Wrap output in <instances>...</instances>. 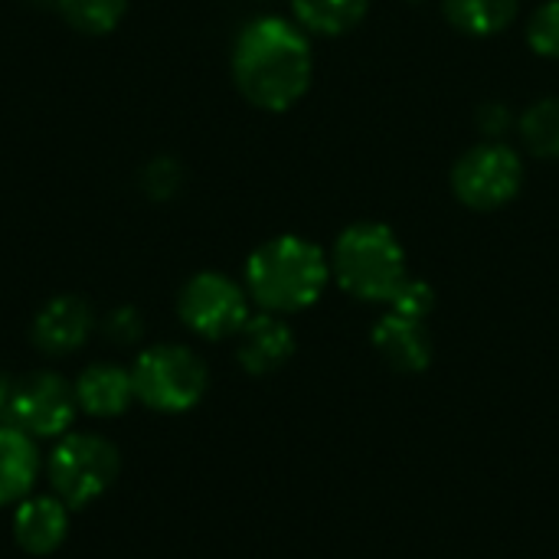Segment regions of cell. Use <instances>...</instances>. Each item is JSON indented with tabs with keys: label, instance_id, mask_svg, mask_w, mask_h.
I'll return each mask as SVG.
<instances>
[{
	"label": "cell",
	"instance_id": "obj_4",
	"mask_svg": "<svg viewBox=\"0 0 559 559\" xmlns=\"http://www.w3.org/2000/svg\"><path fill=\"white\" fill-rule=\"evenodd\" d=\"M134 400L157 413H187L193 409L210 383L206 364L180 344H157L134 360L131 370Z\"/></svg>",
	"mask_w": 559,
	"mask_h": 559
},
{
	"label": "cell",
	"instance_id": "obj_3",
	"mask_svg": "<svg viewBox=\"0 0 559 559\" xmlns=\"http://www.w3.org/2000/svg\"><path fill=\"white\" fill-rule=\"evenodd\" d=\"M331 275L337 285L360 301H386L409 278L406 249L396 233L383 223H354L347 226L331 252Z\"/></svg>",
	"mask_w": 559,
	"mask_h": 559
},
{
	"label": "cell",
	"instance_id": "obj_1",
	"mask_svg": "<svg viewBox=\"0 0 559 559\" xmlns=\"http://www.w3.org/2000/svg\"><path fill=\"white\" fill-rule=\"evenodd\" d=\"M314 75L308 33L285 16L249 20L233 43V79L246 102L262 111H288Z\"/></svg>",
	"mask_w": 559,
	"mask_h": 559
},
{
	"label": "cell",
	"instance_id": "obj_11",
	"mask_svg": "<svg viewBox=\"0 0 559 559\" xmlns=\"http://www.w3.org/2000/svg\"><path fill=\"white\" fill-rule=\"evenodd\" d=\"M370 341L396 373H423L432 364V334L423 318L386 311L373 324Z\"/></svg>",
	"mask_w": 559,
	"mask_h": 559
},
{
	"label": "cell",
	"instance_id": "obj_10",
	"mask_svg": "<svg viewBox=\"0 0 559 559\" xmlns=\"http://www.w3.org/2000/svg\"><path fill=\"white\" fill-rule=\"evenodd\" d=\"M292 354H295V334L282 321V314L262 311L249 318L242 331L236 334V360L252 377L282 370L292 360Z\"/></svg>",
	"mask_w": 559,
	"mask_h": 559
},
{
	"label": "cell",
	"instance_id": "obj_7",
	"mask_svg": "<svg viewBox=\"0 0 559 559\" xmlns=\"http://www.w3.org/2000/svg\"><path fill=\"white\" fill-rule=\"evenodd\" d=\"M177 314L193 334H200L206 341L236 337L242 331V324L252 318L249 292L242 285H236L229 275L200 272L180 288Z\"/></svg>",
	"mask_w": 559,
	"mask_h": 559
},
{
	"label": "cell",
	"instance_id": "obj_8",
	"mask_svg": "<svg viewBox=\"0 0 559 559\" xmlns=\"http://www.w3.org/2000/svg\"><path fill=\"white\" fill-rule=\"evenodd\" d=\"M75 386H69L59 373L39 370L13 380L7 426H16L33 439L62 436L75 419Z\"/></svg>",
	"mask_w": 559,
	"mask_h": 559
},
{
	"label": "cell",
	"instance_id": "obj_17",
	"mask_svg": "<svg viewBox=\"0 0 559 559\" xmlns=\"http://www.w3.org/2000/svg\"><path fill=\"white\" fill-rule=\"evenodd\" d=\"M518 134L524 141V147L534 157L544 160H557L559 157V95H547L540 102H534L521 121H518Z\"/></svg>",
	"mask_w": 559,
	"mask_h": 559
},
{
	"label": "cell",
	"instance_id": "obj_24",
	"mask_svg": "<svg viewBox=\"0 0 559 559\" xmlns=\"http://www.w3.org/2000/svg\"><path fill=\"white\" fill-rule=\"evenodd\" d=\"M10 393H13V377H0V423H7V409H10Z\"/></svg>",
	"mask_w": 559,
	"mask_h": 559
},
{
	"label": "cell",
	"instance_id": "obj_21",
	"mask_svg": "<svg viewBox=\"0 0 559 559\" xmlns=\"http://www.w3.org/2000/svg\"><path fill=\"white\" fill-rule=\"evenodd\" d=\"M432 305H436V292L423 278H406L400 285V292L390 298V311H400V314H409V318H423V321L432 314Z\"/></svg>",
	"mask_w": 559,
	"mask_h": 559
},
{
	"label": "cell",
	"instance_id": "obj_18",
	"mask_svg": "<svg viewBox=\"0 0 559 559\" xmlns=\"http://www.w3.org/2000/svg\"><path fill=\"white\" fill-rule=\"evenodd\" d=\"M56 10L69 26L88 36L111 33L128 13V0H56Z\"/></svg>",
	"mask_w": 559,
	"mask_h": 559
},
{
	"label": "cell",
	"instance_id": "obj_2",
	"mask_svg": "<svg viewBox=\"0 0 559 559\" xmlns=\"http://www.w3.org/2000/svg\"><path fill=\"white\" fill-rule=\"evenodd\" d=\"M331 278V262L305 236H275L262 242L246 262L249 298L272 314H295L311 308Z\"/></svg>",
	"mask_w": 559,
	"mask_h": 559
},
{
	"label": "cell",
	"instance_id": "obj_22",
	"mask_svg": "<svg viewBox=\"0 0 559 559\" xmlns=\"http://www.w3.org/2000/svg\"><path fill=\"white\" fill-rule=\"evenodd\" d=\"M105 334L121 347L134 344L144 334V321H141L138 308H115L105 321Z\"/></svg>",
	"mask_w": 559,
	"mask_h": 559
},
{
	"label": "cell",
	"instance_id": "obj_15",
	"mask_svg": "<svg viewBox=\"0 0 559 559\" xmlns=\"http://www.w3.org/2000/svg\"><path fill=\"white\" fill-rule=\"evenodd\" d=\"M370 0H292L295 23L314 36H341L364 23Z\"/></svg>",
	"mask_w": 559,
	"mask_h": 559
},
{
	"label": "cell",
	"instance_id": "obj_12",
	"mask_svg": "<svg viewBox=\"0 0 559 559\" xmlns=\"http://www.w3.org/2000/svg\"><path fill=\"white\" fill-rule=\"evenodd\" d=\"M66 531H69V508L59 498L20 501L13 514V537L33 557L52 554L66 540Z\"/></svg>",
	"mask_w": 559,
	"mask_h": 559
},
{
	"label": "cell",
	"instance_id": "obj_13",
	"mask_svg": "<svg viewBox=\"0 0 559 559\" xmlns=\"http://www.w3.org/2000/svg\"><path fill=\"white\" fill-rule=\"evenodd\" d=\"M75 400L88 416L98 419L121 416L134 400L131 373L121 370L118 364H92L75 380Z\"/></svg>",
	"mask_w": 559,
	"mask_h": 559
},
{
	"label": "cell",
	"instance_id": "obj_9",
	"mask_svg": "<svg viewBox=\"0 0 559 559\" xmlns=\"http://www.w3.org/2000/svg\"><path fill=\"white\" fill-rule=\"evenodd\" d=\"M95 328V311L85 298L79 295H59L46 301L33 321V344L43 354L62 357L79 350Z\"/></svg>",
	"mask_w": 559,
	"mask_h": 559
},
{
	"label": "cell",
	"instance_id": "obj_5",
	"mask_svg": "<svg viewBox=\"0 0 559 559\" xmlns=\"http://www.w3.org/2000/svg\"><path fill=\"white\" fill-rule=\"evenodd\" d=\"M118 468V449L108 439L92 432H72L52 449L49 481L56 488V498L66 508L79 511L115 485Z\"/></svg>",
	"mask_w": 559,
	"mask_h": 559
},
{
	"label": "cell",
	"instance_id": "obj_23",
	"mask_svg": "<svg viewBox=\"0 0 559 559\" xmlns=\"http://www.w3.org/2000/svg\"><path fill=\"white\" fill-rule=\"evenodd\" d=\"M478 128H481V134H488L491 141H498L511 128V111L501 102H488L478 111Z\"/></svg>",
	"mask_w": 559,
	"mask_h": 559
},
{
	"label": "cell",
	"instance_id": "obj_14",
	"mask_svg": "<svg viewBox=\"0 0 559 559\" xmlns=\"http://www.w3.org/2000/svg\"><path fill=\"white\" fill-rule=\"evenodd\" d=\"M39 475V452L33 436L0 423V508L23 501Z\"/></svg>",
	"mask_w": 559,
	"mask_h": 559
},
{
	"label": "cell",
	"instance_id": "obj_20",
	"mask_svg": "<svg viewBox=\"0 0 559 559\" xmlns=\"http://www.w3.org/2000/svg\"><path fill=\"white\" fill-rule=\"evenodd\" d=\"M180 183H183V170H180V164H177L174 157H154V160L144 167V174H141V187H144V193L154 197V200L174 197V193L180 190Z\"/></svg>",
	"mask_w": 559,
	"mask_h": 559
},
{
	"label": "cell",
	"instance_id": "obj_6",
	"mask_svg": "<svg viewBox=\"0 0 559 559\" xmlns=\"http://www.w3.org/2000/svg\"><path fill=\"white\" fill-rule=\"evenodd\" d=\"M524 187V160L501 141H481L468 147L452 167V193L468 210H501Z\"/></svg>",
	"mask_w": 559,
	"mask_h": 559
},
{
	"label": "cell",
	"instance_id": "obj_16",
	"mask_svg": "<svg viewBox=\"0 0 559 559\" xmlns=\"http://www.w3.org/2000/svg\"><path fill=\"white\" fill-rule=\"evenodd\" d=\"M449 23L468 36H495L518 16V0H442Z\"/></svg>",
	"mask_w": 559,
	"mask_h": 559
},
{
	"label": "cell",
	"instance_id": "obj_19",
	"mask_svg": "<svg viewBox=\"0 0 559 559\" xmlns=\"http://www.w3.org/2000/svg\"><path fill=\"white\" fill-rule=\"evenodd\" d=\"M527 43L534 46V52L557 59L559 56V0H547L534 10L531 23H527Z\"/></svg>",
	"mask_w": 559,
	"mask_h": 559
}]
</instances>
